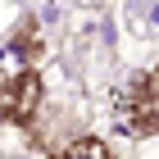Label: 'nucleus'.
Instances as JSON below:
<instances>
[{
	"mask_svg": "<svg viewBox=\"0 0 159 159\" xmlns=\"http://www.w3.org/2000/svg\"><path fill=\"white\" fill-rule=\"evenodd\" d=\"M114 123L127 136H159V73H136L114 91Z\"/></svg>",
	"mask_w": 159,
	"mask_h": 159,
	"instance_id": "1",
	"label": "nucleus"
},
{
	"mask_svg": "<svg viewBox=\"0 0 159 159\" xmlns=\"http://www.w3.org/2000/svg\"><path fill=\"white\" fill-rule=\"evenodd\" d=\"M50 159H114V150L100 141V136H73L68 146H59Z\"/></svg>",
	"mask_w": 159,
	"mask_h": 159,
	"instance_id": "2",
	"label": "nucleus"
},
{
	"mask_svg": "<svg viewBox=\"0 0 159 159\" xmlns=\"http://www.w3.org/2000/svg\"><path fill=\"white\" fill-rule=\"evenodd\" d=\"M59 5H73V9H77V5H86V0H59Z\"/></svg>",
	"mask_w": 159,
	"mask_h": 159,
	"instance_id": "3",
	"label": "nucleus"
},
{
	"mask_svg": "<svg viewBox=\"0 0 159 159\" xmlns=\"http://www.w3.org/2000/svg\"><path fill=\"white\" fill-rule=\"evenodd\" d=\"M155 73H159V68H155Z\"/></svg>",
	"mask_w": 159,
	"mask_h": 159,
	"instance_id": "4",
	"label": "nucleus"
}]
</instances>
